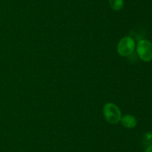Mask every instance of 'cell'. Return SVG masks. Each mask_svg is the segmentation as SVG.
<instances>
[{
	"mask_svg": "<svg viewBox=\"0 0 152 152\" xmlns=\"http://www.w3.org/2000/svg\"><path fill=\"white\" fill-rule=\"evenodd\" d=\"M104 117L105 120L110 124L116 125L120 122L122 118V113L120 108L114 103H107L104 105L103 110Z\"/></svg>",
	"mask_w": 152,
	"mask_h": 152,
	"instance_id": "6da1fadb",
	"label": "cell"
},
{
	"mask_svg": "<svg viewBox=\"0 0 152 152\" xmlns=\"http://www.w3.org/2000/svg\"><path fill=\"white\" fill-rule=\"evenodd\" d=\"M136 43L134 40L129 36L123 37L117 44V50L119 55L123 57L130 56L134 52Z\"/></svg>",
	"mask_w": 152,
	"mask_h": 152,
	"instance_id": "7a4b0ae2",
	"label": "cell"
},
{
	"mask_svg": "<svg viewBox=\"0 0 152 152\" xmlns=\"http://www.w3.org/2000/svg\"><path fill=\"white\" fill-rule=\"evenodd\" d=\"M137 55L142 61L149 62L152 61V43L149 40H141L136 46Z\"/></svg>",
	"mask_w": 152,
	"mask_h": 152,
	"instance_id": "3957f363",
	"label": "cell"
},
{
	"mask_svg": "<svg viewBox=\"0 0 152 152\" xmlns=\"http://www.w3.org/2000/svg\"><path fill=\"white\" fill-rule=\"evenodd\" d=\"M120 122H121L122 125L125 128H129V129H132V128H135L137 124V121L136 118L130 114H127L122 116Z\"/></svg>",
	"mask_w": 152,
	"mask_h": 152,
	"instance_id": "277c9868",
	"label": "cell"
},
{
	"mask_svg": "<svg viewBox=\"0 0 152 152\" xmlns=\"http://www.w3.org/2000/svg\"><path fill=\"white\" fill-rule=\"evenodd\" d=\"M109 4L114 10H120L124 6L123 0H109Z\"/></svg>",
	"mask_w": 152,
	"mask_h": 152,
	"instance_id": "5b68a950",
	"label": "cell"
},
{
	"mask_svg": "<svg viewBox=\"0 0 152 152\" xmlns=\"http://www.w3.org/2000/svg\"><path fill=\"white\" fill-rule=\"evenodd\" d=\"M142 145L147 147L148 145H152V133L147 132L145 133L142 137Z\"/></svg>",
	"mask_w": 152,
	"mask_h": 152,
	"instance_id": "8992f818",
	"label": "cell"
},
{
	"mask_svg": "<svg viewBox=\"0 0 152 152\" xmlns=\"http://www.w3.org/2000/svg\"><path fill=\"white\" fill-rule=\"evenodd\" d=\"M145 152H152V145L147 146L145 150Z\"/></svg>",
	"mask_w": 152,
	"mask_h": 152,
	"instance_id": "52a82bcc",
	"label": "cell"
}]
</instances>
